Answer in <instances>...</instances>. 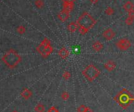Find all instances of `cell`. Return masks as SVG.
<instances>
[{"instance_id":"cell-1","label":"cell","mask_w":134,"mask_h":112,"mask_svg":"<svg viewBox=\"0 0 134 112\" xmlns=\"http://www.w3.org/2000/svg\"><path fill=\"white\" fill-rule=\"evenodd\" d=\"M79 24V31L80 35H85L97 24V20L88 12H83L76 21Z\"/></svg>"},{"instance_id":"cell-17","label":"cell","mask_w":134,"mask_h":112,"mask_svg":"<svg viewBox=\"0 0 134 112\" xmlns=\"http://www.w3.org/2000/svg\"><path fill=\"white\" fill-rule=\"evenodd\" d=\"M16 31H17V33H18L19 35H23V34H24L25 31H26V27H25L24 25H20V26L17 27Z\"/></svg>"},{"instance_id":"cell-26","label":"cell","mask_w":134,"mask_h":112,"mask_svg":"<svg viewBox=\"0 0 134 112\" xmlns=\"http://www.w3.org/2000/svg\"><path fill=\"white\" fill-rule=\"evenodd\" d=\"M92 4H97L99 2V0H90Z\"/></svg>"},{"instance_id":"cell-19","label":"cell","mask_w":134,"mask_h":112,"mask_svg":"<svg viewBox=\"0 0 134 112\" xmlns=\"http://www.w3.org/2000/svg\"><path fill=\"white\" fill-rule=\"evenodd\" d=\"M71 74L69 71H64V72L63 73V75H62L63 79H64V80H66V81L69 80V79H71Z\"/></svg>"},{"instance_id":"cell-3","label":"cell","mask_w":134,"mask_h":112,"mask_svg":"<svg viewBox=\"0 0 134 112\" xmlns=\"http://www.w3.org/2000/svg\"><path fill=\"white\" fill-rule=\"evenodd\" d=\"M36 50L43 58H47L53 52V48L51 45L50 40L47 38H45L37 46Z\"/></svg>"},{"instance_id":"cell-11","label":"cell","mask_w":134,"mask_h":112,"mask_svg":"<svg viewBox=\"0 0 134 112\" xmlns=\"http://www.w3.org/2000/svg\"><path fill=\"white\" fill-rule=\"evenodd\" d=\"M20 96L25 99V100H28L32 96V92L31 91V89H29L28 88H24L21 92H20Z\"/></svg>"},{"instance_id":"cell-23","label":"cell","mask_w":134,"mask_h":112,"mask_svg":"<svg viewBox=\"0 0 134 112\" xmlns=\"http://www.w3.org/2000/svg\"><path fill=\"white\" fill-rule=\"evenodd\" d=\"M47 112H59V110L56 107L53 106V107H51V108H49L48 109V111Z\"/></svg>"},{"instance_id":"cell-13","label":"cell","mask_w":134,"mask_h":112,"mask_svg":"<svg viewBox=\"0 0 134 112\" xmlns=\"http://www.w3.org/2000/svg\"><path fill=\"white\" fill-rule=\"evenodd\" d=\"M74 9V2H63V9L71 13Z\"/></svg>"},{"instance_id":"cell-16","label":"cell","mask_w":134,"mask_h":112,"mask_svg":"<svg viewBox=\"0 0 134 112\" xmlns=\"http://www.w3.org/2000/svg\"><path fill=\"white\" fill-rule=\"evenodd\" d=\"M104 13H105V14H106L107 16H111V15H113V14L115 13V10H114V9L111 8V6H108V7L106 8V9H105Z\"/></svg>"},{"instance_id":"cell-6","label":"cell","mask_w":134,"mask_h":112,"mask_svg":"<svg viewBox=\"0 0 134 112\" xmlns=\"http://www.w3.org/2000/svg\"><path fill=\"white\" fill-rule=\"evenodd\" d=\"M115 36V32L114 31L113 29L111 28H108L106 29L104 32H103V37L104 38V39H106L107 41H111L112 40Z\"/></svg>"},{"instance_id":"cell-8","label":"cell","mask_w":134,"mask_h":112,"mask_svg":"<svg viewBox=\"0 0 134 112\" xmlns=\"http://www.w3.org/2000/svg\"><path fill=\"white\" fill-rule=\"evenodd\" d=\"M104 68H105L108 71L111 72V71H114V70L116 68V63H115V61L110 60H108V61L104 64Z\"/></svg>"},{"instance_id":"cell-20","label":"cell","mask_w":134,"mask_h":112,"mask_svg":"<svg viewBox=\"0 0 134 112\" xmlns=\"http://www.w3.org/2000/svg\"><path fill=\"white\" fill-rule=\"evenodd\" d=\"M133 18H132V17H130V16H128V17L126 19L125 23H126V24H127L128 26H130V25H132V24H133Z\"/></svg>"},{"instance_id":"cell-24","label":"cell","mask_w":134,"mask_h":112,"mask_svg":"<svg viewBox=\"0 0 134 112\" xmlns=\"http://www.w3.org/2000/svg\"><path fill=\"white\" fill-rule=\"evenodd\" d=\"M128 16H130V17H132V18H133L134 19V9L133 10H132V11H130V12H129Z\"/></svg>"},{"instance_id":"cell-12","label":"cell","mask_w":134,"mask_h":112,"mask_svg":"<svg viewBox=\"0 0 134 112\" xmlns=\"http://www.w3.org/2000/svg\"><path fill=\"white\" fill-rule=\"evenodd\" d=\"M78 29H79V24H78L77 22L72 21V22L69 23V24L68 25V30L71 33L75 32Z\"/></svg>"},{"instance_id":"cell-2","label":"cell","mask_w":134,"mask_h":112,"mask_svg":"<svg viewBox=\"0 0 134 112\" xmlns=\"http://www.w3.org/2000/svg\"><path fill=\"white\" fill-rule=\"evenodd\" d=\"M4 64L9 69H14L21 62L20 55L15 49H9L2 57Z\"/></svg>"},{"instance_id":"cell-21","label":"cell","mask_w":134,"mask_h":112,"mask_svg":"<svg viewBox=\"0 0 134 112\" xmlns=\"http://www.w3.org/2000/svg\"><path fill=\"white\" fill-rule=\"evenodd\" d=\"M61 98L63 99V100H68L70 98V95L68 92H63L61 93Z\"/></svg>"},{"instance_id":"cell-22","label":"cell","mask_w":134,"mask_h":112,"mask_svg":"<svg viewBox=\"0 0 134 112\" xmlns=\"http://www.w3.org/2000/svg\"><path fill=\"white\" fill-rule=\"evenodd\" d=\"M86 109H87V107L84 104H82L78 108V112H86Z\"/></svg>"},{"instance_id":"cell-18","label":"cell","mask_w":134,"mask_h":112,"mask_svg":"<svg viewBox=\"0 0 134 112\" xmlns=\"http://www.w3.org/2000/svg\"><path fill=\"white\" fill-rule=\"evenodd\" d=\"M35 5L38 9H42L44 6V2L43 0H35Z\"/></svg>"},{"instance_id":"cell-10","label":"cell","mask_w":134,"mask_h":112,"mask_svg":"<svg viewBox=\"0 0 134 112\" xmlns=\"http://www.w3.org/2000/svg\"><path fill=\"white\" fill-rule=\"evenodd\" d=\"M92 48L95 52H100L104 49V44L100 41H96L93 43Z\"/></svg>"},{"instance_id":"cell-14","label":"cell","mask_w":134,"mask_h":112,"mask_svg":"<svg viewBox=\"0 0 134 112\" xmlns=\"http://www.w3.org/2000/svg\"><path fill=\"white\" fill-rule=\"evenodd\" d=\"M123 9H124L126 11H127V12L129 13V12H130V11H132V10H133L134 9V4L132 2L128 1V2H126L123 5Z\"/></svg>"},{"instance_id":"cell-27","label":"cell","mask_w":134,"mask_h":112,"mask_svg":"<svg viewBox=\"0 0 134 112\" xmlns=\"http://www.w3.org/2000/svg\"><path fill=\"white\" fill-rule=\"evenodd\" d=\"M86 112H93V110L90 108H89V107H87V109H86Z\"/></svg>"},{"instance_id":"cell-5","label":"cell","mask_w":134,"mask_h":112,"mask_svg":"<svg viewBox=\"0 0 134 112\" xmlns=\"http://www.w3.org/2000/svg\"><path fill=\"white\" fill-rule=\"evenodd\" d=\"M116 46H117L118 49H119L121 51H126V50H128L131 47L132 43H131V42L128 38H124L119 39L117 42Z\"/></svg>"},{"instance_id":"cell-28","label":"cell","mask_w":134,"mask_h":112,"mask_svg":"<svg viewBox=\"0 0 134 112\" xmlns=\"http://www.w3.org/2000/svg\"><path fill=\"white\" fill-rule=\"evenodd\" d=\"M11 112H18V111H16V110H13V111H11Z\"/></svg>"},{"instance_id":"cell-4","label":"cell","mask_w":134,"mask_h":112,"mask_svg":"<svg viewBox=\"0 0 134 112\" xmlns=\"http://www.w3.org/2000/svg\"><path fill=\"white\" fill-rule=\"evenodd\" d=\"M100 71L93 64L88 65L82 71V75L90 82H93L95 79H97L100 75Z\"/></svg>"},{"instance_id":"cell-25","label":"cell","mask_w":134,"mask_h":112,"mask_svg":"<svg viewBox=\"0 0 134 112\" xmlns=\"http://www.w3.org/2000/svg\"><path fill=\"white\" fill-rule=\"evenodd\" d=\"M63 2H75L76 0H61Z\"/></svg>"},{"instance_id":"cell-9","label":"cell","mask_w":134,"mask_h":112,"mask_svg":"<svg viewBox=\"0 0 134 112\" xmlns=\"http://www.w3.org/2000/svg\"><path fill=\"white\" fill-rule=\"evenodd\" d=\"M58 55H59V57H60L61 59L65 60V59H67V58L69 57L70 52H69V50H68V49H66L65 47H62V48L59 50Z\"/></svg>"},{"instance_id":"cell-15","label":"cell","mask_w":134,"mask_h":112,"mask_svg":"<svg viewBox=\"0 0 134 112\" xmlns=\"http://www.w3.org/2000/svg\"><path fill=\"white\" fill-rule=\"evenodd\" d=\"M46 108L44 104H38L35 107V112H45Z\"/></svg>"},{"instance_id":"cell-7","label":"cell","mask_w":134,"mask_h":112,"mask_svg":"<svg viewBox=\"0 0 134 112\" xmlns=\"http://www.w3.org/2000/svg\"><path fill=\"white\" fill-rule=\"evenodd\" d=\"M58 19L61 21V22H65L68 20V19L70 17V13L62 9L57 15Z\"/></svg>"}]
</instances>
